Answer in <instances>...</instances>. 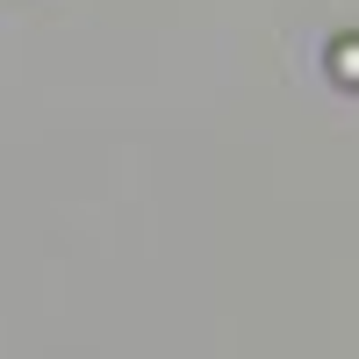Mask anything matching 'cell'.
<instances>
[{
	"label": "cell",
	"mask_w": 359,
	"mask_h": 359,
	"mask_svg": "<svg viewBox=\"0 0 359 359\" xmlns=\"http://www.w3.org/2000/svg\"><path fill=\"white\" fill-rule=\"evenodd\" d=\"M331 79L359 86V36H331Z\"/></svg>",
	"instance_id": "obj_1"
}]
</instances>
